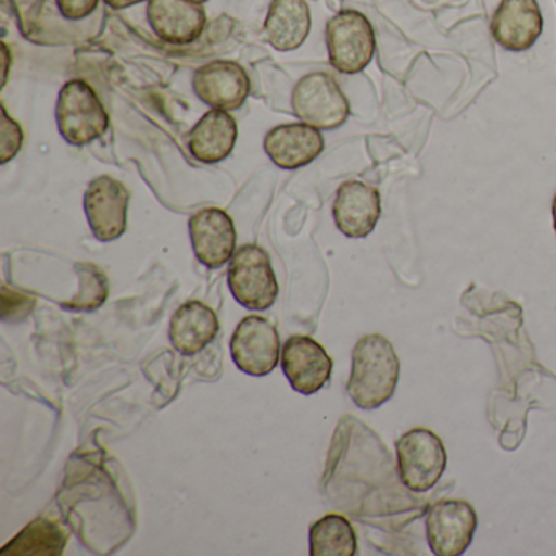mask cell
Wrapping results in <instances>:
<instances>
[{"mask_svg":"<svg viewBox=\"0 0 556 556\" xmlns=\"http://www.w3.org/2000/svg\"><path fill=\"white\" fill-rule=\"evenodd\" d=\"M400 379V359L393 344L382 334H367L353 350L348 395L363 409L386 405Z\"/></svg>","mask_w":556,"mask_h":556,"instance_id":"obj_1","label":"cell"},{"mask_svg":"<svg viewBox=\"0 0 556 556\" xmlns=\"http://www.w3.org/2000/svg\"><path fill=\"white\" fill-rule=\"evenodd\" d=\"M56 123L67 144L83 148L109 131L110 118L96 90L84 80H70L56 103Z\"/></svg>","mask_w":556,"mask_h":556,"instance_id":"obj_2","label":"cell"},{"mask_svg":"<svg viewBox=\"0 0 556 556\" xmlns=\"http://www.w3.org/2000/svg\"><path fill=\"white\" fill-rule=\"evenodd\" d=\"M400 481L413 493H426L447 467L444 442L431 429L413 428L395 442Z\"/></svg>","mask_w":556,"mask_h":556,"instance_id":"obj_3","label":"cell"},{"mask_svg":"<svg viewBox=\"0 0 556 556\" xmlns=\"http://www.w3.org/2000/svg\"><path fill=\"white\" fill-rule=\"evenodd\" d=\"M227 282L230 292L249 311H268L279 294L278 281L266 250L243 245L230 260Z\"/></svg>","mask_w":556,"mask_h":556,"instance_id":"obj_4","label":"cell"},{"mask_svg":"<svg viewBox=\"0 0 556 556\" xmlns=\"http://www.w3.org/2000/svg\"><path fill=\"white\" fill-rule=\"evenodd\" d=\"M291 103L301 123L320 131L340 128L350 118V102L337 80L327 73L302 77L292 90Z\"/></svg>","mask_w":556,"mask_h":556,"instance_id":"obj_5","label":"cell"},{"mask_svg":"<svg viewBox=\"0 0 556 556\" xmlns=\"http://www.w3.org/2000/svg\"><path fill=\"white\" fill-rule=\"evenodd\" d=\"M330 64L341 74L363 73L376 53V34L366 15L341 11L325 30Z\"/></svg>","mask_w":556,"mask_h":556,"instance_id":"obj_6","label":"cell"},{"mask_svg":"<svg viewBox=\"0 0 556 556\" xmlns=\"http://www.w3.org/2000/svg\"><path fill=\"white\" fill-rule=\"evenodd\" d=\"M425 522L431 552L435 556H458L473 542L478 516L467 501L444 500L432 504Z\"/></svg>","mask_w":556,"mask_h":556,"instance_id":"obj_7","label":"cell"},{"mask_svg":"<svg viewBox=\"0 0 556 556\" xmlns=\"http://www.w3.org/2000/svg\"><path fill=\"white\" fill-rule=\"evenodd\" d=\"M233 363L242 372L265 377L276 369L281 354V340L271 321L250 315L237 325L230 340Z\"/></svg>","mask_w":556,"mask_h":556,"instance_id":"obj_8","label":"cell"},{"mask_svg":"<svg viewBox=\"0 0 556 556\" xmlns=\"http://www.w3.org/2000/svg\"><path fill=\"white\" fill-rule=\"evenodd\" d=\"M129 191L115 178L99 177L84 194V210L96 239L113 242L128 226Z\"/></svg>","mask_w":556,"mask_h":556,"instance_id":"obj_9","label":"cell"},{"mask_svg":"<svg viewBox=\"0 0 556 556\" xmlns=\"http://www.w3.org/2000/svg\"><path fill=\"white\" fill-rule=\"evenodd\" d=\"M194 255L211 269L220 268L236 253L237 230L232 217L219 207H204L190 219Z\"/></svg>","mask_w":556,"mask_h":556,"instance_id":"obj_10","label":"cell"},{"mask_svg":"<svg viewBox=\"0 0 556 556\" xmlns=\"http://www.w3.org/2000/svg\"><path fill=\"white\" fill-rule=\"evenodd\" d=\"M281 366L295 392L314 395L330 380L333 361L312 338L291 337L282 348Z\"/></svg>","mask_w":556,"mask_h":556,"instance_id":"obj_11","label":"cell"},{"mask_svg":"<svg viewBox=\"0 0 556 556\" xmlns=\"http://www.w3.org/2000/svg\"><path fill=\"white\" fill-rule=\"evenodd\" d=\"M250 77L233 61H214L193 76V90L201 102L214 110H239L250 96Z\"/></svg>","mask_w":556,"mask_h":556,"instance_id":"obj_12","label":"cell"},{"mask_svg":"<svg viewBox=\"0 0 556 556\" xmlns=\"http://www.w3.org/2000/svg\"><path fill=\"white\" fill-rule=\"evenodd\" d=\"M382 206L376 187L359 180L346 181L337 191L333 219L343 236L364 239L370 236L379 223Z\"/></svg>","mask_w":556,"mask_h":556,"instance_id":"obj_13","label":"cell"},{"mask_svg":"<svg viewBox=\"0 0 556 556\" xmlns=\"http://www.w3.org/2000/svg\"><path fill=\"white\" fill-rule=\"evenodd\" d=\"M542 31V11L536 0H503L491 18L494 41L514 53L532 48Z\"/></svg>","mask_w":556,"mask_h":556,"instance_id":"obj_14","label":"cell"},{"mask_svg":"<svg viewBox=\"0 0 556 556\" xmlns=\"http://www.w3.org/2000/svg\"><path fill=\"white\" fill-rule=\"evenodd\" d=\"M273 164L282 170H298L320 157L325 139L320 129L305 123H291L273 128L263 142Z\"/></svg>","mask_w":556,"mask_h":556,"instance_id":"obj_15","label":"cell"},{"mask_svg":"<svg viewBox=\"0 0 556 556\" xmlns=\"http://www.w3.org/2000/svg\"><path fill=\"white\" fill-rule=\"evenodd\" d=\"M148 22L165 43L190 45L206 27V12L194 0H149Z\"/></svg>","mask_w":556,"mask_h":556,"instance_id":"obj_16","label":"cell"},{"mask_svg":"<svg viewBox=\"0 0 556 556\" xmlns=\"http://www.w3.org/2000/svg\"><path fill=\"white\" fill-rule=\"evenodd\" d=\"M239 138L236 119L229 112H207L188 135V149L201 164H217L232 154Z\"/></svg>","mask_w":556,"mask_h":556,"instance_id":"obj_17","label":"cell"},{"mask_svg":"<svg viewBox=\"0 0 556 556\" xmlns=\"http://www.w3.org/2000/svg\"><path fill=\"white\" fill-rule=\"evenodd\" d=\"M311 8L305 0H273L263 35L278 51H294L311 34Z\"/></svg>","mask_w":556,"mask_h":556,"instance_id":"obj_18","label":"cell"},{"mask_svg":"<svg viewBox=\"0 0 556 556\" xmlns=\"http://www.w3.org/2000/svg\"><path fill=\"white\" fill-rule=\"evenodd\" d=\"M219 333V320L213 308L200 301L181 305L170 320L172 346L184 354L193 356L201 353Z\"/></svg>","mask_w":556,"mask_h":556,"instance_id":"obj_19","label":"cell"},{"mask_svg":"<svg viewBox=\"0 0 556 556\" xmlns=\"http://www.w3.org/2000/svg\"><path fill=\"white\" fill-rule=\"evenodd\" d=\"M67 543V532L53 520L37 519L28 523L15 539L2 548L0 555L60 556Z\"/></svg>","mask_w":556,"mask_h":556,"instance_id":"obj_20","label":"cell"},{"mask_svg":"<svg viewBox=\"0 0 556 556\" xmlns=\"http://www.w3.org/2000/svg\"><path fill=\"white\" fill-rule=\"evenodd\" d=\"M312 556H354L357 539L353 526L340 514H328L311 527Z\"/></svg>","mask_w":556,"mask_h":556,"instance_id":"obj_21","label":"cell"},{"mask_svg":"<svg viewBox=\"0 0 556 556\" xmlns=\"http://www.w3.org/2000/svg\"><path fill=\"white\" fill-rule=\"evenodd\" d=\"M84 288L80 289L79 294L73 299L71 304H67V308L73 311H93V308L100 307L105 302L106 294H109V288H106V278L102 273L97 275H90L87 273L86 278L83 279Z\"/></svg>","mask_w":556,"mask_h":556,"instance_id":"obj_22","label":"cell"},{"mask_svg":"<svg viewBox=\"0 0 556 556\" xmlns=\"http://www.w3.org/2000/svg\"><path fill=\"white\" fill-rule=\"evenodd\" d=\"M2 115H4V122H2V155H0V162L8 164L21 152L22 144H24V132H22L21 125L9 116L4 106H2Z\"/></svg>","mask_w":556,"mask_h":556,"instance_id":"obj_23","label":"cell"},{"mask_svg":"<svg viewBox=\"0 0 556 556\" xmlns=\"http://www.w3.org/2000/svg\"><path fill=\"white\" fill-rule=\"evenodd\" d=\"M56 4L67 21H83L96 11L99 0H56Z\"/></svg>","mask_w":556,"mask_h":556,"instance_id":"obj_24","label":"cell"},{"mask_svg":"<svg viewBox=\"0 0 556 556\" xmlns=\"http://www.w3.org/2000/svg\"><path fill=\"white\" fill-rule=\"evenodd\" d=\"M141 2H144V0H105V4L110 5L112 9H116V11L132 8V5L141 4Z\"/></svg>","mask_w":556,"mask_h":556,"instance_id":"obj_25","label":"cell"},{"mask_svg":"<svg viewBox=\"0 0 556 556\" xmlns=\"http://www.w3.org/2000/svg\"><path fill=\"white\" fill-rule=\"evenodd\" d=\"M552 214H553V227H555V233H556V193H555V198H553Z\"/></svg>","mask_w":556,"mask_h":556,"instance_id":"obj_26","label":"cell"},{"mask_svg":"<svg viewBox=\"0 0 556 556\" xmlns=\"http://www.w3.org/2000/svg\"><path fill=\"white\" fill-rule=\"evenodd\" d=\"M194 2H198V4H204V2H207V0H194Z\"/></svg>","mask_w":556,"mask_h":556,"instance_id":"obj_27","label":"cell"}]
</instances>
